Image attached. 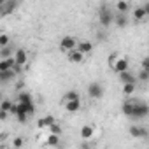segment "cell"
Segmentation results:
<instances>
[{
	"instance_id": "6da1fadb",
	"label": "cell",
	"mask_w": 149,
	"mask_h": 149,
	"mask_svg": "<svg viewBox=\"0 0 149 149\" xmlns=\"http://www.w3.org/2000/svg\"><path fill=\"white\" fill-rule=\"evenodd\" d=\"M109 67H111L116 74H119V72L130 68V63H128V58H126V56H121L119 53H112V54L109 56Z\"/></svg>"
},
{
	"instance_id": "7a4b0ae2",
	"label": "cell",
	"mask_w": 149,
	"mask_h": 149,
	"mask_svg": "<svg viewBox=\"0 0 149 149\" xmlns=\"http://www.w3.org/2000/svg\"><path fill=\"white\" fill-rule=\"evenodd\" d=\"M147 114H149V107H147V104L144 102V100H140L137 105H135V109H133V112L130 114V119H135V121H140V119H144V118H147Z\"/></svg>"
},
{
	"instance_id": "3957f363",
	"label": "cell",
	"mask_w": 149,
	"mask_h": 149,
	"mask_svg": "<svg viewBox=\"0 0 149 149\" xmlns=\"http://www.w3.org/2000/svg\"><path fill=\"white\" fill-rule=\"evenodd\" d=\"M112 18H114V14L111 13V9L105 7V6H102L100 11H98V21H100V25L104 28H109L112 25Z\"/></svg>"
},
{
	"instance_id": "277c9868",
	"label": "cell",
	"mask_w": 149,
	"mask_h": 149,
	"mask_svg": "<svg viewBox=\"0 0 149 149\" xmlns=\"http://www.w3.org/2000/svg\"><path fill=\"white\" fill-rule=\"evenodd\" d=\"M76 46H77V39L74 35H65V37L60 39V51L61 53H67L70 49H76Z\"/></svg>"
},
{
	"instance_id": "5b68a950",
	"label": "cell",
	"mask_w": 149,
	"mask_h": 149,
	"mask_svg": "<svg viewBox=\"0 0 149 149\" xmlns=\"http://www.w3.org/2000/svg\"><path fill=\"white\" fill-rule=\"evenodd\" d=\"M88 97L93 98V100L102 98V97H104V86H102L100 83H97V81L90 83V84H88Z\"/></svg>"
},
{
	"instance_id": "8992f818",
	"label": "cell",
	"mask_w": 149,
	"mask_h": 149,
	"mask_svg": "<svg viewBox=\"0 0 149 149\" xmlns=\"http://www.w3.org/2000/svg\"><path fill=\"white\" fill-rule=\"evenodd\" d=\"M14 61H16V67H25L26 63H28V51L26 49H23V47H19V49H14Z\"/></svg>"
},
{
	"instance_id": "52a82bcc",
	"label": "cell",
	"mask_w": 149,
	"mask_h": 149,
	"mask_svg": "<svg viewBox=\"0 0 149 149\" xmlns=\"http://www.w3.org/2000/svg\"><path fill=\"white\" fill-rule=\"evenodd\" d=\"M67 60H68L70 63L81 65V63L86 60V54H83L79 49H70V51H67Z\"/></svg>"
},
{
	"instance_id": "ba28073f",
	"label": "cell",
	"mask_w": 149,
	"mask_h": 149,
	"mask_svg": "<svg viewBox=\"0 0 149 149\" xmlns=\"http://www.w3.org/2000/svg\"><path fill=\"white\" fill-rule=\"evenodd\" d=\"M61 104H63V109H65L67 112H70V114L79 112V111H81V107H83L81 98H77V100H68V102H61Z\"/></svg>"
},
{
	"instance_id": "9c48e42d",
	"label": "cell",
	"mask_w": 149,
	"mask_h": 149,
	"mask_svg": "<svg viewBox=\"0 0 149 149\" xmlns=\"http://www.w3.org/2000/svg\"><path fill=\"white\" fill-rule=\"evenodd\" d=\"M147 11H149L147 6H139V7H135V9H133V19H135L137 23L144 21L146 16H147Z\"/></svg>"
},
{
	"instance_id": "30bf717a",
	"label": "cell",
	"mask_w": 149,
	"mask_h": 149,
	"mask_svg": "<svg viewBox=\"0 0 149 149\" xmlns=\"http://www.w3.org/2000/svg\"><path fill=\"white\" fill-rule=\"evenodd\" d=\"M76 49H79L83 54H91V53H93V42H90V40H86V39L77 40Z\"/></svg>"
},
{
	"instance_id": "8fae6325",
	"label": "cell",
	"mask_w": 149,
	"mask_h": 149,
	"mask_svg": "<svg viewBox=\"0 0 149 149\" xmlns=\"http://www.w3.org/2000/svg\"><path fill=\"white\" fill-rule=\"evenodd\" d=\"M95 132H97L95 125H84V126L79 130V135H81V139L88 140V139H93V137H95Z\"/></svg>"
},
{
	"instance_id": "7c38bea8",
	"label": "cell",
	"mask_w": 149,
	"mask_h": 149,
	"mask_svg": "<svg viewBox=\"0 0 149 149\" xmlns=\"http://www.w3.org/2000/svg\"><path fill=\"white\" fill-rule=\"evenodd\" d=\"M128 132H130V135H132L133 139H144V137L147 135V130H146L144 126H140V125H132Z\"/></svg>"
},
{
	"instance_id": "4fadbf2b",
	"label": "cell",
	"mask_w": 149,
	"mask_h": 149,
	"mask_svg": "<svg viewBox=\"0 0 149 149\" xmlns=\"http://www.w3.org/2000/svg\"><path fill=\"white\" fill-rule=\"evenodd\" d=\"M16 6H18V2H16V0H4V4H2V7H0V16H4V14H11V13H14Z\"/></svg>"
},
{
	"instance_id": "5bb4252c",
	"label": "cell",
	"mask_w": 149,
	"mask_h": 149,
	"mask_svg": "<svg viewBox=\"0 0 149 149\" xmlns=\"http://www.w3.org/2000/svg\"><path fill=\"white\" fill-rule=\"evenodd\" d=\"M118 77H119L121 84H125V83H137V76L130 72V68H126V70L119 72V74H118Z\"/></svg>"
},
{
	"instance_id": "9a60e30c",
	"label": "cell",
	"mask_w": 149,
	"mask_h": 149,
	"mask_svg": "<svg viewBox=\"0 0 149 149\" xmlns=\"http://www.w3.org/2000/svg\"><path fill=\"white\" fill-rule=\"evenodd\" d=\"M0 109L7 111L9 114H14L16 112V104L13 100H9V98H2V100H0Z\"/></svg>"
},
{
	"instance_id": "2e32d148",
	"label": "cell",
	"mask_w": 149,
	"mask_h": 149,
	"mask_svg": "<svg viewBox=\"0 0 149 149\" xmlns=\"http://www.w3.org/2000/svg\"><path fill=\"white\" fill-rule=\"evenodd\" d=\"M16 61H14V56H9V58H0V72L2 70H11L14 68Z\"/></svg>"
},
{
	"instance_id": "e0dca14e",
	"label": "cell",
	"mask_w": 149,
	"mask_h": 149,
	"mask_svg": "<svg viewBox=\"0 0 149 149\" xmlns=\"http://www.w3.org/2000/svg\"><path fill=\"white\" fill-rule=\"evenodd\" d=\"M112 23H116V26H119V28H126V26H128V18H126V14L118 13V14L112 18Z\"/></svg>"
},
{
	"instance_id": "ac0fdd59",
	"label": "cell",
	"mask_w": 149,
	"mask_h": 149,
	"mask_svg": "<svg viewBox=\"0 0 149 149\" xmlns=\"http://www.w3.org/2000/svg\"><path fill=\"white\" fill-rule=\"evenodd\" d=\"M53 121H56L53 116H44V118H39V119H37V130H44V128H47Z\"/></svg>"
},
{
	"instance_id": "d6986e66",
	"label": "cell",
	"mask_w": 149,
	"mask_h": 149,
	"mask_svg": "<svg viewBox=\"0 0 149 149\" xmlns=\"http://www.w3.org/2000/svg\"><path fill=\"white\" fill-rule=\"evenodd\" d=\"M44 146H47V147H56V146H60V135L49 133L47 139H46V142H44Z\"/></svg>"
},
{
	"instance_id": "ffe728a7",
	"label": "cell",
	"mask_w": 149,
	"mask_h": 149,
	"mask_svg": "<svg viewBox=\"0 0 149 149\" xmlns=\"http://www.w3.org/2000/svg\"><path fill=\"white\" fill-rule=\"evenodd\" d=\"M137 90V83H125L123 84V95L125 97H132Z\"/></svg>"
},
{
	"instance_id": "44dd1931",
	"label": "cell",
	"mask_w": 149,
	"mask_h": 149,
	"mask_svg": "<svg viewBox=\"0 0 149 149\" xmlns=\"http://www.w3.org/2000/svg\"><path fill=\"white\" fill-rule=\"evenodd\" d=\"M16 77V72L11 68V70H2L0 72V83H6V81H11Z\"/></svg>"
},
{
	"instance_id": "7402d4cb",
	"label": "cell",
	"mask_w": 149,
	"mask_h": 149,
	"mask_svg": "<svg viewBox=\"0 0 149 149\" xmlns=\"http://www.w3.org/2000/svg\"><path fill=\"white\" fill-rule=\"evenodd\" d=\"M128 9H130V4L126 2V0H118V2H116V11H118V13L126 14Z\"/></svg>"
},
{
	"instance_id": "603a6c76",
	"label": "cell",
	"mask_w": 149,
	"mask_h": 149,
	"mask_svg": "<svg viewBox=\"0 0 149 149\" xmlns=\"http://www.w3.org/2000/svg\"><path fill=\"white\" fill-rule=\"evenodd\" d=\"M18 102H21V104H32L33 98H32V95L28 91H19L18 93Z\"/></svg>"
},
{
	"instance_id": "cb8c5ba5",
	"label": "cell",
	"mask_w": 149,
	"mask_h": 149,
	"mask_svg": "<svg viewBox=\"0 0 149 149\" xmlns=\"http://www.w3.org/2000/svg\"><path fill=\"white\" fill-rule=\"evenodd\" d=\"M77 98H81V97H79V93H77L76 90H70V91H67V93L63 95L61 102H68V100H77Z\"/></svg>"
},
{
	"instance_id": "d4e9b609",
	"label": "cell",
	"mask_w": 149,
	"mask_h": 149,
	"mask_svg": "<svg viewBox=\"0 0 149 149\" xmlns=\"http://www.w3.org/2000/svg\"><path fill=\"white\" fill-rule=\"evenodd\" d=\"M14 54V49H13V46L9 44V46H4V47H0V58H9V56H13Z\"/></svg>"
},
{
	"instance_id": "484cf974",
	"label": "cell",
	"mask_w": 149,
	"mask_h": 149,
	"mask_svg": "<svg viewBox=\"0 0 149 149\" xmlns=\"http://www.w3.org/2000/svg\"><path fill=\"white\" fill-rule=\"evenodd\" d=\"M9 44H11V35L6 33V32H2V33H0V47L9 46Z\"/></svg>"
},
{
	"instance_id": "4316f807",
	"label": "cell",
	"mask_w": 149,
	"mask_h": 149,
	"mask_svg": "<svg viewBox=\"0 0 149 149\" xmlns=\"http://www.w3.org/2000/svg\"><path fill=\"white\" fill-rule=\"evenodd\" d=\"M147 79H149V70H146V68H140L139 76H137V81H140V83H147Z\"/></svg>"
},
{
	"instance_id": "83f0119b",
	"label": "cell",
	"mask_w": 149,
	"mask_h": 149,
	"mask_svg": "<svg viewBox=\"0 0 149 149\" xmlns=\"http://www.w3.org/2000/svg\"><path fill=\"white\" fill-rule=\"evenodd\" d=\"M47 128H49V133H54V135H61V126H60L56 121H53V123H51Z\"/></svg>"
},
{
	"instance_id": "f1b7e54d",
	"label": "cell",
	"mask_w": 149,
	"mask_h": 149,
	"mask_svg": "<svg viewBox=\"0 0 149 149\" xmlns=\"http://www.w3.org/2000/svg\"><path fill=\"white\" fill-rule=\"evenodd\" d=\"M23 146H25V139L21 137H14L11 140V147H23Z\"/></svg>"
},
{
	"instance_id": "f546056e",
	"label": "cell",
	"mask_w": 149,
	"mask_h": 149,
	"mask_svg": "<svg viewBox=\"0 0 149 149\" xmlns=\"http://www.w3.org/2000/svg\"><path fill=\"white\" fill-rule=\"evenodd\" d=\"M140 68L149 70V58H147V56H144V58H142V61H140Z\"/></svg>"
},
{
	"instance_id": "4dcf8cb0",
	"label": "cell",
	"mask_w": 149,
	"mask_h": 149,
	"mask_svg": "<svg viewBox=\"0 0 149 149\" xmlns=\"http://www.w3.org/2000/svg\"><path fill=\"white\" fill-rule=\"evenodd\" d=\"M6 119H9V112L4 111V109H0V121H6Z\"/></svg>"
},
{
	"instance_id": "1f68e13d",
	"label": "cell",
	"mask_w": 149,
	"mask_h": 149,
	"mask_svg": "<svg viewBox=\"0 0 149 149\" xmlns=\"http://www.w3.org/2000/svg\"><path fill=\"white\" fill-rule=\"evenodd\" d=\"M4 98V93H2V90H0V100H2Z\"/></svg>"
}]
</instances>
